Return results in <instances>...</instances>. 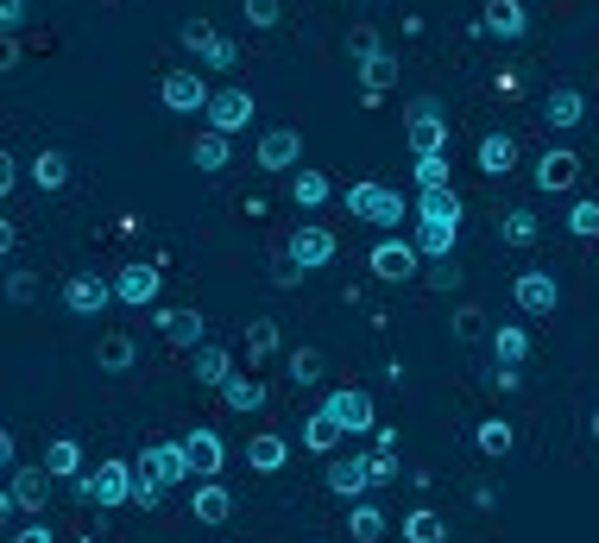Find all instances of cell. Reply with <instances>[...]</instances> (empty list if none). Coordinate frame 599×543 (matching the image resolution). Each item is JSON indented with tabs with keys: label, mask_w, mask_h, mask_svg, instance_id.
Segmentation results:
<instances>
[{
	"label": "cell",
	"mask_w": 599,
	"mask_h": 543,
	"mask_svg": "<svg viewBox=\"0 0 599 543\" xmlns=\"http://www.w3.org/2000/svg\"><path fill=\"white\" fill-rule=\"evenodd\" d=\"M511 304H518L524 316H536V323L555 316L562 310V285H555V272H518V279H511Z\"/></svg>",
	"instance_id": "8fae6325"
},
{
	"label": "cell",
	"mask_w": 599,
	"mask_h": 543,
	"mask_svg": "<svg viewBox=\"0 0 599 543\" xmlns=\"http://www.w3.org/2000/svg\"><path fill=\"white\" fill-rule=\"evenodd\" d=\"M139 474H151L158 487H183V480H190V455H183V442H151L146 455H139Z\"/></svg>",
	"instance_id": "e0dca14e"
},
{
	"label": "cell",
	"mask_w": 599,
	"mask_h": 543,
	"mask_svg": "<svg viewBox=\"0 0 599 543\" xmlns=\"http://www.w3.org/2000/svg\"><path fill=\"white\" fill-rule=\"evenodd\" d=\"M404 139H410V158L449 152V108H442V95H417V102H410Z\"/></svg>",
	"instance_id": "277c9868"
},
{
	"label": "cell",
	"mask_w": 599,
	"mask_h": 543,
	"mask_svg": "<svg viewBox=\"0 0 599 543\" xmlns=\"http://www.w3.org/2000/svg\"><path fill=\"white\" fill-rule=\"evenodd\" d=\"M7 304H38V272H7Z\"/></svg>",
	"instance_id": "f6af8a7d"
},
{
	"label": "cell",
	"mask_w": 599,
	"mask_h": 543,
	"mask_svg": "<svg viewBox=\"0 0 599 543\" xmlns=\"http://www.w3.org/2000/svg\"><path fill=\"white\" fill-rule=\"evenodd\" d=\"M165 493H171V487H158L151 474H139V487H133V506H139V512H158V506H165Z\"/></svg>",
	"instance_id": "c3c4849f"
},
{
	"label": "cell",
	"mask_w": 599,
	"mask_h": 543,
	"mask_svg": "<svg viewBox=\"0 0 599 543\" xmlns=\"http://www.w3.org/2000/svg\"><path fill=\"white\" fill-rule=\"evenodd\" d=\"M348 215L353 222H373V228H398L404 215H410V203H404V190H392V183L360 178V183H348Z\"/></svg>",
	"instance_id": "3957f363"
},
{
	"label": "cell",
	"mask_w": 599,
	"mask_h": 543,
	"mask_svg": "<svg viewBox=\"0 0 599 543\" xmlns=\"http://www.w3.org/2000/svg\"><path fill=\"white\" fill-rule=\"evenodd\" d=\"M227 512H234V493H227L222 480H202V487L190 493V518H196V524H222Z\"/></svg>",
	"instance_id": "484cf974"
},
{
	"label": "cell",
	"mask_w": 599,
	"mask_h": 543,
	"mask_svg": "<svg viewBox=\"0 0 599 543\" xmlns=\"http://www.w3.org/2000/svg\"><path fill=\"white\" fill-rule=\"evenodd\" d=\"M108 304H121L114 297V279H101V272H70L64 279V310L70 316H101Z\"/></svg>",
	"instance_id": "30bf717a"
},
{
	"label": "cell",
	"mask_w": 599,
	"mask_h": 543,
	"mask_svg": "<svg viewBox=\"0 0 599 543\" xmlns=\"http://www.w3.org/2000/svg\"><path fill=\"white\" fill-rule=\"evenodd\" d=\"M309 543H323V538H309Z\"/></svg>",
	"instance_id": "6125c7cd"
},
{
	"label": "cell",
	"mask_w": 599,
	"mask_h": 543,
	"mask_svg": "<svg viewBox=\"0 0 599 543\" xmlns=\"http://www.w3.org/2000/svg\"><path fill=\"white\" fill-rule=\"evenodd\" d=\"M45 467H50V474H70V480H76V474H82V449H76L70 437H57V442L45 449Z\"/></svg>",
	"instance_id": "b9f144b4"
},
{
	"label": "cell",
	"mask_w": 599,
	"mask_h": 543,
	"mask_svg": "<svg viewBox=\"0 0 599 543\" xmlns=\"http://www.w3.org/2000/svg\"><path fill=\"white\" fill-rule=\"evenodd\" d=\"M423 279H429L436 291H461V265H454V259H429Z\"/></svg>",
	"instance_id": "7dc6e473"
},
{
	"label": "cell",
	"mask_w": 599,
	"mask_h": 543,
	"mask_svg": "<svg viewBox=\"0 0 599 543\" xmlns=\"http://www.w3.org/2000/svg\"><path fill=\"white\" fill-rule=\"evenodd\" d=\"M536 234H543L536 208H505V240L511 247H536Z\"/></svg>",
	"instance_id": "74e56055"
},
{
	"label": "cell",
	"mask_w": 599,
	"mask_h": 543,
	"mask_svg": "<svg viewBox=\"0 0 599 543\" xmlns=\"http://www.w3.org/2000/svg\"><path fill=\"white\" fill-rule=\"evenodd\" d=\"M158 102L171 108V114H208L215 89L202 82V70H171V77L158 82Z\"/></svg>",
	"instance_id": "9c48e42d"
},
{
	"label": "cell",
	"mask_w": 599,
	"mask_h": 543,
	"mask_svg": "<svg viewBox=\"0 0 599 543\" xmlns=\"http://www.w3.org/2000/svg\"><path fill=\"white\" fill-rule=\"evenodd\" d=\"M25 20H32V0H0V26H7V38H20Z\"/></svg>",
	"instance_id": "681fc988"
},
{
	"label": "cell",
	"mask_w": 599,
	"mask_h": 543,
	"mask_svg": "<svg viewBox=\"0 0 599 543\" xmlns=\"http://www.w3.org/2000/svg\"><path fill=\"white\" fill-rule=\"evenodd\" d=\"M335 442H341V423H335L328 411H309V417H303V449H309V455H328Z\"/></svg>",
	"instance_id": "836d02e7"
},
{
	"label": "cell",
	"mask_w": 599,
	"mask_h": 543,
	"mask_svg": "<svg viewBox=\"0 0 599 543\" xmlns=\"http://www.w3.org/2000/svg\"><path fill=\"white\" fill-rule=\"evenodd\" d=\"M474 506H479V512H493V506H499V487H493V480H479V487H474Z\"/></svg>",
	"instance_id": "680465c9"
},
{
	"label": "cell",
	"mask_w": 599,
	"mask_h": 543,
	"mask_svg": "<svg viewBox=\"0 0 599 543\" xmlns=\"http://www.w3.org/2000/svg\"><path fill=\"white\" fill-rule=\"evenodd\" d=\"M284 462H291V442L278 437V430H259V437L247 442V467L252 474H278Z\"/></svg>",
	"instance_id": "4316f807"
},
{
	"label": "cell",
	"mask_w": 599,
	"mask_h": 543,
	"mask_svg": "<svg viewBox=\"0 0 599 543\" xmlns=\"http://www.w3.org/2000/svg\"><path fill=\"white\" fill-rule=\"evenodd\" d=\"M202 310H158V336L171 341V348H183V354H196L202 348Z\"/></svg>",
	"instance_id": "44dd1931"
},
{
	"label": "cell",
	"mask_w": 599,
	"mask_h": 543,
	"mask_svg": "<svg viewBox=\"0 0 599 543\" xmlns=\"http://www.w3.org/2000/svg\"><path fill=\"white\" fill-rule=\"evenodd\" d=\"M348 538H353V543H378V538H385V512H378L373 499H353Z\"/></svg>",
	"instance_id": "d590c367"
},
{
	"label": "cell",
	"mask_w": 599,
	"mask_h": 543,
	"mask_svg": "<svg viewBox=\"0 0 599 543\" xmlns=\"http://www.w3.org/2000/svg\"><path fill=\"white\" fill-rule=\"evenodd\" d=\"M183 455H190V474H196V480H215V474H222V462H227V442L202 423V430H190V437H183Z\"/></svg>",
	"instance_id": "d6986e66"
},
{
	"label": "cell",
	"mask_w": 599,
	"mask_h": 543,
	"mask_svg": "<svg viewBox=\"0 0 599 543\" xmlns=\"http://www.w3.org/2000/svg\"><path fill=\"white\" fill-rule=\"evenodd\" d=\"M297 165H303V133L297 127H265L259 133V171L297 178Z\"/></svg>",
	"instance_id": "ba28073f"
},
{
	"label": "cell",
	"mask_w": 599,
	"mask_h": 543,
	"mask_svg": "<svg viewBox=\"0 0 599 543\" xmlns=\"http://www.w3.org/2000/svg\"><path fill=\"white\" fill-rule=\"evenodd\" d=\"M13 543H57V538H50V524H38V518H32V524H20V531H13Z\"/></svg>",
	"instance_id": "11a10c76"
},
{
	"label": "cell",
	"mask_w": 599,
	"mask_h": 543,
	"mask_svg": "<svg viewBox=\"0 0 599 543\" xmlns=\"http://www.w3.org/2000/svg\"><path fill=\"white\" fill-rule=\"evenodd\" d=\"M410 178H417V190H449V152H429L410 165Z\"/></svg>",
	"instance_id": "60d3db41"
},
{
	"label": "cell",
	"mask_w": 599,
	"mask_h": 543,
	"mask_svg": "<svg viewBox=\"0 0 599 543\" xmlns=\"http://www.w3.org/2000/svg\"><path fill=\"white\" fill-rule=\"evenodd\" d=\"M348 52L360 57V64H366V57H373V52H385V38H378L373 26H353V38H348Z\"/></svg>",
	"instance_id": "f907efd6"
},
{
	"label": "cell",
	"mask_w": 599,
	"mask_h": 543,
	"mask_svg": "<svg viewBox=\"0 0 599 543\" xmlns=\"http://www.w3.org/2000/svg\"><path fill=\"white\" fill-rule=\"evenodd\" d=\"M493 361L499 366H524L530 361V329L524 323H499V329H493Z\"/></svg>",
	"instance_id": "f1b7e54d"
},
{
	"label": "cell",
	"mask_w": 599,
	"mask_h": 543,
	"mask_svg": "<svg viewBox=\"0 0 599 543\" xmlns=\"http://www.w3.org/2000/svg\"><path fill=\"white\" fill-rule=\"evenodd\" d=\"M323 411L341 423V437H366V430H378V417H373V392H360V386H341V392H328L323 398Z\"/></svg>",
	"instance_id": "8992f818"
},
{
	"label": "cell",
	"mask_w": 599,
	"mask_h": 543,
	"mask_svg": "<svg viewBox=\"0 0 599 543\" xmlns=\"http://www.w3.org/2000/svg\"><path fill=\"white\" fill-rule=\"evenodd\" d=\"M183 52L202 57L208 70H234V64H240V45H234V38H222L208 20H183Z\"/></svg>",
	"instance_id": "52a82bcc"
},
{
	"label": "cell",
	"mask_w": 599,
	"mask_h": 543,
	"mask_svg": "<svg viewBox=\"0 0 599 543\" xmlns=\"http://www.w3.org/2000/svg\"><path fill=\"white\" fill-rule=\"evenodd\" d=\"M479 171H486V178L499 183L505 171H511V165H518V139H511V133H486V139H479Z\"/></svg>",
	"instance_id": "83f0119b"
},
{
	"label": "cell",
	"mask_w": 599,
	"mask_h": 543,
	"mask_svg": "<svg viewBox=\"0 0 599 543\" xmlns=\"http://www.w3.org/2000/svg\"><path fill=\"white\" fill-rule=\"evenodd\" d=\"M240 20L259 32H272L278 20H284V0H240Z\"/></svg>",
	"instance_id": "ee69618b"
},
{
	"label": "cell",
	"mask_w": 599,
	"mask_h": 543,
	"mask_svg": "<svg viewBox=\"0 0 599 543\" xmlns=\"http://www.w3.org/2000/svg\"><path fill=\"white\" fill-rule=\"evenodd\" d=\"M392 82H398V57H392V52H373L366 64H360V102H366V108H378Z\"/></svg>",
	"instance_id": "7402d4cb"
},
{
	"label": "cell",
	"mask_w": 599,
	"mask_h": 543,
	"mask_svg": "<svg viewBox=\"0 0 599 543\" xmlns=\"http://www.w3.org/2000/svg\"><path fill=\"white\" fill-rule=\"evenodd\" d=\"M25 178L50 196V190H64V183H70V158H64V152H38L32 165H25Z\"/></svg>",
	"instance_id": "d6a6232c"
},
{
	"label": "cell",
	"mask_w": 599,
	"mask_h": 543,
	"mask_svg": "<svg viewBox=\"0 0 599 543\" xmlns=\"http://www.w3.org/2000/svg\"><path fill=\"white\" fill-rule=\"evenodd\" d=\"M82 543H108V538H82Z\"/></svg>",
	"instance_id": "94428289"
},
{
	"label": "cell",
	"mask_w": 599,
	"mask_h": 543,
	"mask_svg": "<svg viewBox=\"0 0 599 543\" xmlns=\"http://www.w3.org/2000/svg\"><path fill=\"white\" fill-rule=\"evenodd\" d=\"M190 380L222 392L227 380H234V354H227V348H196V354H190Z\"/></svg>",
	"instance_id": "cb8c5ba5"
},
{
	"label": "cell",
	"mask_w": 599,
	"mask_h": 543,
	"mask_svg": "<svg viewBox=\"0 0 599 543\" xmlns=\"http://www.w3.org/2000/svg\"><path fill=\"white\" fill-rule=\"evenodd\" d=\"M442 538H449V524H442L436 506H417V512L404 518V543H442Z\"/></svg>",
	"instance_id": "e575fe53"
},
{
	"label": "cell",
	"mask_w": 599,
	"mask_h": 543,
	"mask_svg": "<svg viewBox=\"0 0 599 543\" xmlns=\"http://www.w3.org/2000/svg\"><path fill=\"white\" fill-rule=\"evenodd\" d=\"M568 234H575V240H599V203L594 196H580V203L568 208Z\"/></svg>",
	"instance_id": "7bdbcfd3"
},
{
	"label": "cell",
	"mask_w": 599,
	"mask_h": 543,
	"mask_svg": "<svg viewBox=\"0 0 599 543\" xmlns=\"http://www.w3.org/2000/svg\"><path fill=\"white\" fill-rule=\"evenodd\" d=\"M335 253H341V240H335L323 222H303V228H291V253L284 259H297L303 272H316V265H328Z\"/></svg>",
	"instance_id": "9a60e30c"
},
{
	"label": "cell",
	"mask_w": 599,
	"mask_h": 543,
	"mask_svg": "<svg viewBox=\"0 0 599 543\" xmlns=\"http://www.w3.org/2000/svg\"><path fill=\"white\" fill-rule=\"evenodd\" d=\"M587 430H594V442H599V411H594V417H587Z\"/></svg>",
	"instance_id": "91938a15"
},
{
	"label": "cell",
	"mask_w": 599,
	"mask_h": 543,
	"mask_svg": "<svg viewBox=\"0 0 599 543\" xmlns=\"http://www.w3.org/2000/svg\"><path fill=\"white\" fill-rule=\"evenodd\" d=\"M493 386H499V392H518V386H524V373H518V366H499V373H493Z\"/></svg>",
	"instance_id": "6f0895ef"
},
{
	"label": "cell",
	"mask_w": 599,
	"mask_h": 543,
	"mask_svg": "<svg viewBox=\"0 0 599 543\" xmlns=\"http://www.w3.org/2000/svg\"><path fill=\"white\" fill-rule=\"evenodd\" d=\"M291 386H323V348H291Z\"/></svg>",
	"instance_id": "ab89813d"
},
{
	"label": "cell",
	"mask_w": 599,
	"mask_h": 543,
	"mask_svg": "<svg viewBox=\"0 0 599 543\" xmlns=\"http://www.w3.org/2000/svg\"><path fill=\"white\" fill-rule=\"evenodd\" d=\"M366 265H373L378 285H410V279L423 272V253H417V240H398V234H385V240L373 247V259H366Z\"/></svg>",
	"instance_id": "5b68a950"
},
{
	"label": "cell",
	"mask_w": 599,
	"mask_h": 543,
	"mask_svg": "<svg viewBox=\"0 0 599 543\" xmlns=\"http://www.w3.org/2000/svg\"><path fill=\"white\" fill-rule=\"evenodd\" d=\"M95 366H101V373H133V366H139V341H133V336H101Z\"/></svg>",
	"instance_id": "1f68e13d"
},
{
	"label": "cell",
	"mask_w": 599,
	"mask_h": 543,
	"mask_svg": "<svg viewBox=\"0 0 599 543\" xmlns=\"http://www.w3.org/2000/svg\"><path fill=\"white\" fill-rule=\"evenodd\" d=\"M278 348H284V336H278V323H272V316H259V323L247 329V354H252V361H272Z\"/></svg>",
	"instance_id": "f35d334b"
},
{
	"label": "cell",
	"mask_w": 599,
	"mask_h": 543,
	"mask_svg": "<svg viewBox=\"0 0 599 543\" xmlns=\"http://www.w3.org/2000/svg\"><path fill=\"white\" fill-rule=\"evenodd\" d=\"M530 178H536V190H543V196H562V190H575V183H580V152L555 146V152L536 158V171H530Z\"/></svg>",
	"instance_id": "2e32d148"
},
{
	"label": "cell",
	"mask_w": 599,
	"mask_h": 543,
	"mask_svg": "<svg viewBox=\"0 0 599 543\" xmlns=\"http://www.w3.org/2000/svg\"><path fill=\"white\" fill-rule=\"evenodd\" d=\"M543 127L550 133L587 127V95H580V89H550V95H543Z\"/></svg>",
	"instance_id": "ffe728a7"
},
{
	"label": "cell",
	"mask_w": 599,
	"mask_h": 543,
	"mask_svg": "<svg viewBox=\"0 0 599 543\" xmlns=\"http://www.w3.org/2000/svg\"><path fill=\"white\" fill-rule=\"evenodd\" d=\"M479 26L511 45V38H524L530 32V13H524V0H486V20H479Z\"/></svg>",
	"instance_id": "603a6c76"
},
{
	"label": "cell",
	"mask_w": 599,
	"mask_h": 543,
	"mask_svg": "<svg viewBox=\"0 0 599 543\" xmlns=\"http://www.w3.org/2000/svg\"><path fill=\"white\" fill-rule=\"evenodd\" d=\"M133 487H139V467L133 462H101V467H89V474H76L70 480V493L82 499V506H101V512H114V506H133Z\"/></svg>",
	"instance_id": "7a4b0ae2"
},
{
	"label": "cell",
	"mask_w": 599,
	"mask_h": 543,
	"mask_svg": "<svg viewBox=\"0 0 599 543\" xmlns=\"http://www.w3.org/2000/svg\"><path fill=\"white\" fill-rule=\"evenodd\" d=\"M454 336H461V341H479V336H486V310L461 304V310H454Z\"/></svg>",
	"instance_id": "bcb514c9"
},
{
	"label": "cell",
	"mask_w": 599,
	"mask_h": 543,
	"mask_svg": "<svg viewBox=\"0 0 599 543\" xmlns=\"http://www.w3.org/2000/svg\"><path fill=\"white\" fill-rule=\"evenodd\" d=\"M398 480V449H378L373 455V487H392Z\"/></svg>",
	"instance_id": "816d5d0a"
},
{
	"label": "cell",
	"mask_w": 599,
	"mask_h": 543,
	"mask_svg": "<svg viewBox=\"0 0 599 543\" xmlns=\"http://www.w3.org/2000/svg\"><path fill=\"white\" fill-rule=\"evenodd\" d=\"M222 398H227V411H265V398H272V392H265V380H252V373H234V380H227L222 386Z\"/></svg>",
	"instance_id": "f546056e"
},
{
	"label": "cell",
	"mask_w": 599,
	"mask_h": 543,
	"mask_svg": "<svg viewBox=\"0 0 599 543\" xmlns=\"http://www.w3.org/2000/svg\"><path fill=\"white\" fill-rule=\"evenodd\" d=\"M0 190H20V158H13V152L0 158Z\"/></svg>",
	"instance_id": "9f6ffc18"
},
{
	"label": "cell",
	"mask_w": 599,
	"mask_h": 543,
	"mask_svg": "<svg viewBox=\"0 0 599 543\" xmlns=\"http://www.w3.org/2000/svg\"><path fill=\"white\" fill-rule=\"evenodd\" d=\"M0 467H7V474L20 467V437H13V430H0Z\"/></svg>",
	"instance_id": "db71d44e"
},
{
	"label": "cell",
	"mask_w": 599,
	"mask_h": 543,
	"mask_svg": "<svg viewBox=\"0 0 599 543\" xmlns=\"http://www.w3.org/2000/svg\"><path fill=\"white\" fill-rule=\"evenodd\" d=\"M50 480H57V474H50L45 462H38V467H13V474H7V493H13V506H20L25 518H45Z\"/></svg>",
	"instance_id": "4fadbf2b"
},
{
	"label": "cell",
	"mask_w": 599,
	"mask_h": 543,
	"mask_svg": "<svg viewBox=\"0 0 599 543\" xmlns=\"http://www.w3.org/2000/svg\"><path fill=\"white\" fill-rule=\"evenodd\" d=\"M252 114H259V108H252V95L240 89V82H227V89H215V102H208V114H202V121L234 139L240 127H252Z\"/></svg>",
	"instance_id": "7c38bea8"
},
{
	"label": "cell",
	"mask_w": 599,
	"mask_h": 543,
	"mask_svg": "<svg viewBox=\"0 0 599 543\" xmlns=\"http://www.w3.org/2000/svg\"><path fill=\"white\" fill-rule=\"evenodd\" d=\"M291 196H297V208H323L328 196H335V183H328L323 171H297V178H291Z\"/></svg>",
	"instance_id": "8d00e7d4"
},
{
	"label": "cell",
	"mask_w": 599,
	"mask_h": 543,
	"mask_svg": "<svg viewBox=\"0 0 599 543\" xmlns=\"http://www.w3.org/2000/svg\"><path fill=\"white\" fill-rule=\"evenodd\" d=\"M417 253L423 259H454V240H461V196L454 190H423L417 196Z\"/></svg>",
	"instance_id": "6da1fadb"
},
{
	"label": "cell",
	"mask_w": 599,
	"mask_h": 543,
	"mask_svg": "<svg viewBox=\"0 0 599 543\" xmlns=\"http://www.w3.org/2000/svg\"><path fill=\"white\" fill-rule=\"evenodd\" d=\"M474 449H479V455H493V462H499V455H511V449H518L511 417H486V423H474Z\"/></svg>",
	"instance_id": "4dcf8cb0"
},
{
	"label": "cell",
	"mask_w": 599,
	"mask_h": 543,
	"mask_svg": "<svg viewBox=\"0 0 599 543\" xmlns=\"http://www.w3.org/2000/svg\"><path fill=\"white\" fill-rule=\"evenodd\" d=\"M158 285H165V272H158V265H146V259H133V265H121V272H114V297H121V304H133V310L158 304Z\"/></svg>",
	"instance_id": "5bb4252c"
},
{
	"label": "cell",
	"mask_w": 599,
	"mask_h": 543,
	"mask_svg": "<svg viewBox=\"0 0 599 543\" xmlns=\"http://www.w3.org/2000/svg\"><path fill=\"white\" fill-rule=\"evenodd\" d=\"M328 493L335 499H366L373 493V455H341L328 467Z\"/></svg>",
	"instance_id": "ac0fdd59"
},
{
	"label": "cell",
	"mask_w": 599,
	"mask_h": 543,
	"mask_svg": "<svg viewBox=\"0 0 599 543\" xmlns=\"http://www.w3.org/2000/svg\"><path fill=\"white\" fill-rule=\"evenodd\" d=\"M190 158H196V171H227L234 165V139L215 127H202L196 139H190Z\"/></svg>",
	"instance_id": "d4e9b609"
},
{
	"label": "cell",
	"mask_w": 599,
	"mask_h": 543,
	"mask_svg": "<svg viewBox=\"0 0 599 543\" xmlns=\"http://www.w3.org/2000/svg\"><path fill=\"white\" fill-rule=\"evenodd\" d=\"M272 285H284V291H291V285H303V265H297V259H278Z\"/></svg>",
	"instance_id": "f5cc1de1"
}]
</instances>
